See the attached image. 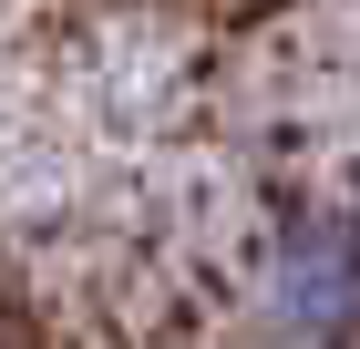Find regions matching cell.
Instances as JSON below:
<instances>
[{
	"mask_svg": "<svg viewBox=\"0 0 360 349\" xmlns=\"http://www.w3.org/2000/svg\"><path fill=\"white\" fill-rule=\"evenodd\" d=\"M257 308H268V329L309 349H350L360 339V206L278 216L268 257H257Z\"/></svg>",
	"mask_w": 360,
	"mask_h": 349,
	"instance_id": "cell-1",
	"label": "cell"
}]
</instances>
